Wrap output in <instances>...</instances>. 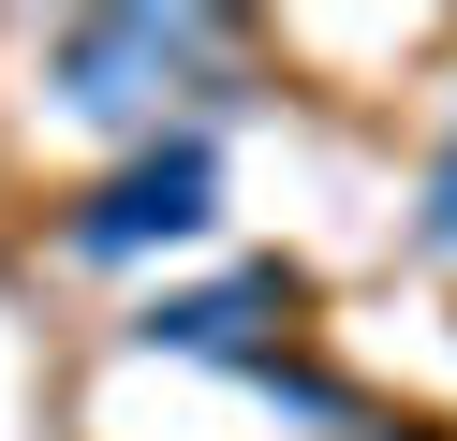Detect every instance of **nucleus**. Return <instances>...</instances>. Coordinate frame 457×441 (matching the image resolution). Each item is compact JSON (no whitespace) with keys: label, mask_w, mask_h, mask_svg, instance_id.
Instances as JSON below:
<instances>
[{"label":"nucleus","mask_w":457,"mask_h":441,"mask_svg":"<svg viewBox=\"0 0 457 441\" xmlns=\"http://www.w3.org/2000/svg\"><path fill=\"white\" fill-rule=\"evenodd\" d=\"M207 221H221V147H207V133H148V147L60 221V250H74V265H133V250H192Z\"/></svg>","instance_id":"f03ea898"},{"label":"nucleus","mask_w":457,"mask_h":441,"mask_svg":"<svg viewBox=\"0 0 457 441\" xmlns=\"http://www.w3.org/2000/svg\"><path fill=\"white\" fill-rule=\"evenodd\" d=\"M428 250H457V147H443V176H428Z\"/></svg>","instance_id":"20e7f679"},{"label":"nucleus","mask_w":457,"mask_h":441,"mask_svg":"<svg viewBox=\"0 0 457 441\" xmlns=\"http://www.w3.org/2000/svg\"><path fill=\"white\" fill-rule=\"evenodd\" d=\"M266 309H280V280H207V294H148L133 309V339L148 353H207V368H266Z\"/></svg>","instance_id":"7ed1b4c3"},{"label":"nucleus","mask_w":457,"mask_h":441,"mask_svg":"<svg viewBox=\"0 0 457 441\" xmlns=\"http://www.w3.org/2000/svg\"><path fill=\"white\" fill-rule=\"evenodd\" d=\"M221 59H237V15H60L45 74H60L74 118H104V133L148 147L162 133V88H178V74H221Z\"/></svg>","instance_id":"f257e3e1"}]
</instances>
